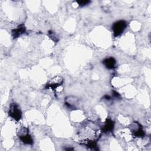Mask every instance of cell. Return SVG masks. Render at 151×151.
<instances>
[{"mask_svg":"<svg viewBox=\"0 0 151 151\" xmlns=\"http://www.w3.org/2000/svg\"><path fill=\"white\" fill-rule=\"evenodd\" d=\"M136 124H137V127L134 129L133 130L132 133L135 137H143L145 135V132H144L142 127L139 123H137Z\"/></svg>","mask_w":151,"mask_h":151,"instance_id":"9","label":"cell"},{"mask_svg":"<svg viewBox=\"0 0 151 151\" xmlns=\"http://www.w3.org/2000/svg\"><path fill=\"white\" fill-rule=\"evenodd\" d=\"M113 128H114V122L110 119H107L103 127V132L105 133L110 132L113 130Z\"/></svg>","mask_w":151,"mask_h":151,"instance_id":"8","label":"cell"},{"mask_svg":"<svg viewBox=\"0 0 151 151\" xmlns=\"http://www.w3.org/2000/svg\"><path fill=\"white\" fill-rule=\"evenodd\" d=\"M25 31V28L23 24L19 25L17 28L14 29L12 31V35L13 38H17Z\"/></svg>","mask_w":151,"mask_h":151,"instance_id":"6","label":"cell"},{"mask_svg":"<svg viewBox=\"0 0 151 151\" xmlns=\"http://www.w3.org/2000/svg\"><path fill=\"white\" fill-rule=\"evenodd\" d=\"M63 80L62 77L56 76L50 80V81L46 85L47 88H51L52 90H57L60 86L63 84Z\"/></svg>","mask_w":151,"mask_h":151,"instance_id":"5","label":"cell"},{"mask_svg":"<svg viewBox=\"0 0 151 151\" xmlns=\"http://www.w3.org/2000/svg\"><path fill=\"white\" fill-rule=\"evenodd\" d=\"M116 63V61L115 59L113 57L107 58L103 61V64H104L106 67H107L109 69L114 68L115 67Z\"/></svg>","mask_w":151,"mask_h":151,"instance_id":"7","label":"cell"},{"mask_svg":"<svg viewBox=\"0 0 151 151\" xmlns=\"http://www.w3.org/2000/svg\"><path fill=\"white\" fill-rule=\"evenodd\" d=\"M101 130L92 123H88L79 131L78 137L80 143L90 149H95L96 142L100 137Z\"/></svg>","mask_w":151,"mask_h":151,"instance_id":"1","label":"cell"},{"mask_svg":"<svg viewBox=\"0 0 151 151\" xmlns=\"http://www.w3.org/2000/svg\"><path fill=\"white\" fill-rule=\"evenodd\" d=\"M127 27V23L124 20H120L116 22L112 27L113 34L114 37H117L121 35L125 30Z\"/></svg>","mask_w":151,"mask_h":151,"instance_id":"2","label":"cell"},{"mask_svg":"<svg viewBox=\"0 0 151 151\" xmlns=\"http://www.w3.org/2000/svg\"><path fill=\"white\" fill-rule=\"evenodd\" d=\"M19 137L21 142L24 144L27 145H32L33 143V140L31 136L29 135L28 133V130L27 128L23 127L19 131Z\"/></svg>","mask_w":151,"mask_h":151,"instance_id":"4","label":"cell"},{"mask_svg":"<svg viewBox=\"0 0 151 151\" xmlns=\"http://www.w3.org/2000/svg\"><path fill=\"white\" fill-rule=\"evenodd\" d=\"M8 114L16 121L19 120L22 117V112L16 103H12L10 105Z\"/></svg>","mask_w":151,"mask_h":151,"instance_id":"3","label":"cell"},{"mask_svg":"<svg viewBox=\"0 0 151 151\" xmlns=\"http://www.w3.org/2000/svg\"><path fill=\"white\" fill-rule=\"evenodd\" d=\"M90 2V1H87V0H85V1H77V3L78 4V5L81 6H85L86 5H87L88 4H89Z\"/></svg>","mask_w":151,"mask_h":151,"instance_id":"10","label":"cell"}]
</instances>
